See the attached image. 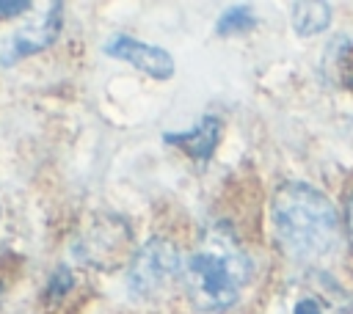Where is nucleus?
I'll use <instances>...</instances> for the list:
<instances>
[{"label":"nucleus","mask_w":353,"mask_h":314,"mask_svg":"<svg viewBox=\"0 0 353 314\" xmlns=\"http://www.w3.org/2000/svg\"><path fill=\"white\" fill-rule=\"evenodd\" d=\"M270 226L279 251L292 262H314L339 240L334 204L303 182H284L270 198Z\"/></svg>","instance_id":"obj_1"},{"label":"nucleus","mask_w":353,"mask_h":314,"mask_svg":"<svg viewBox=\"0 0 353 314\" xmlns=\"http://www.w3.org/2000/svg\"><path fill=\"white\" fill-rule=\"evenodd\" d=\"M251 278V259L226 226H212L185 259V292L204 314L226 311L237 303Z\"/></svg>","instance_id":"obj_2"},{"label":"nucleus","mask_w":353,"mask_h":314,"mask_svg":"<svg viewBox=\"0 0 353 314\" xmlns=\"http://www.w3.org/2000/svg\"><path fill=\"white\" fill-rule=\"evenodd\" d=\"M179 278H185V259L179 248L163 237L146 240L127 267V289L138 300L163 297Z\"/></svg>","instance_id":"obj_3"},{"label":"nucleus","mask_w":353,"mask_h":314,"mask_svg":"<svg viewBox=\"0 0 353 314\" xmlns=\"http://www.w3.org/2000/svg\"><path fill=\"white\" fill-rule=\"evenodd\" d=\"M74 253L80 262L99 270H116L121 264H130L135 256L132 229L119 215H94L88 226L77 234Z\"/></svg>","instance_id":"obj_4"},{"label":"nucleus","mask_w":353,"mask_h":314,"mask_svg":"<svg viewBox=\"0 0 353 314\" xmlns=\"http://www.w3.org/2000/svg\"><path fill=\"white\" fill-rule=\"evenodd\" d=\"M287 314H353V295L328 273L306 270L284 292Z\"/></svg>","instance_id":"obj_5"},{"label":"nucleus","mask_w":353,"mask_h":314,"mask_svg":"<svg viewBox=\"0 0 353 314\" xmlns=\"http://www.w3.org/2000/svg\"><path fill=\"white\" fill-rule=\"evenodd\" d=\"M61 3H50L44 11L39 14H28L22 22H17L11 30L0 33V63L11 66L19 58L36 55L44 47H50L55 41V36L61 33Z\"/></svg>","instance_id":"obj_6"},{"label":"nucleus","mask_w":353,"mask_h":314,"mask_svg":"<svg viewBox=\"0 0 353 314\" xmlns=\"http://www.w3.org/2000/svg\"><path fill=\"white\" fill-rule=\"evenodd\" d=\"M110 58H119L124 63H132L135 69H141L143 74L154 77V80H168L174 74V58L163 50V47H154L149 41H141L135 36H127V33H116L105 41L102 47Z\"/></svg>","instance_id":"obj_7"},{"label":"nucleus","mask_w":353,"mask_h":314,"mask_svg":"<svg viewBox=\"0 0 353 314\" xmlns=\"http://www.w3.org/2000/svg\"><path fill=\"white\" fill-rule=\"evenodd\" d=\"M221 118L215 116H204L193 129L188 132H176V135H165L168 143H176L185 154H190L196 163H204L212 157L218 140H221Z\"/></svg>","instance_id":"obj_8"},{"label":"nucleus","mask_w":353,"mask_h":314,"mask_svg":"<svg viewBox=\"0 0 353 314\" xmlns=\"http://www.w3.org/2000/svg\"><path fill=\"white\" fill-rule=\"evenodd\" d=\"M331 25L328 3H295L292 6V30L298 36H317Z\"/></svg>","instance_id":"obj_9"},{"label":"nucleus","mask_w":353,"mask_h":314,"mask_svg":"<svg viewBox=\"0 0 353 314\" xmlns=\"http://www.w3.org/2000/svg\"><path fill=\"white\" fill-rule=\"evenodd\" d=\"M254 25H256V17L251 14L248 6H232V8H226V11L221 14L215 30H218V36H234V33L251 30Z\"/></svg>","instance_id":"obj_10"},{"label":"nucleus","mask_w":353,"mask_h":314,"mask_svg":"<svg viewBox=\"0 0 353 314\" xmlns=\"http://www.w3.org/2000/svg\"><path fill=\"white\" fill-rule=\"evenodd\" d=\"M334 66H336V80L342 85L353 88V39H345V41L336 44Z\"/></svg>","instance_id":"obj_11"},{"label":"nucleus","mask_w":353,"mask_h":314,"mask_svg":"<svg viewBox=\"0 0 353 314\" xmlns=\"http://www.w3.org/2000/svg\"><path fill=\"white\" fill-rule=\"evenodd\" d=\"M345 234H347V240H350V245H353V196H350L347 209H345Z\"/></svg>","instance_id":"obj_12"}]
</instances>
